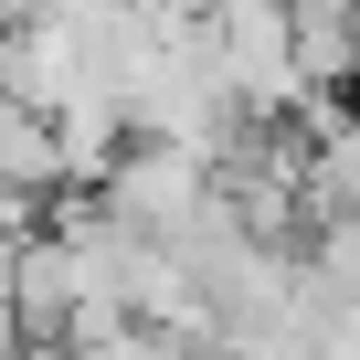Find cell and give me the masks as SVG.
I'll use <instances>...</instances> for the list:
<instances>
[{
    "label": "cell",
    "instance_id": "3957f363",
    "mask_svg": "<svg viewBox=\"0 0 360 360\" xmlns=\"http://www.w3.org/2000/svg\"><path fill=\"white\" fill-rule=\"evenodd\" d=\"M0 180H22V191H64V148H53V117L0 85Z\"/></svg>",
    "mask_w": 360,
    "mask_h": 360
},
{
    "label": "cell",
    "instance_id": "7a4b0ae2",
    "mask_svg": "<svg viewBox=\"0 0 360 360\" xmlns=\"http://www.w3.org/2000/svg\"><path fill=\"white\" fill-rule=\"evenodd\" d=\"M212 22H223V85H233V106L255 127L286 117L307 96V75H297V0H233V11H212Z\"/></svg>",
    "mask_w": 360,
    "mask_h": 360
},
{
    "label": "cell",
    "instance_id": "6da1fadb",
    "mask_svg": "<svg viewBox=\"0 0 360 360\" xmlns=\"http://www.w3.org/2000/svg\"><path fill=\"white\" fill-rule=\"evenodd\" d=\"M96 191H106V212H117V223L191 244V233L212 223V202H223V180H212V159H202V148H180V138H127V148L106 159Z\"/></svg>",
    "mask_w": 360,
    "mask_h": 360
}]
</instances>
